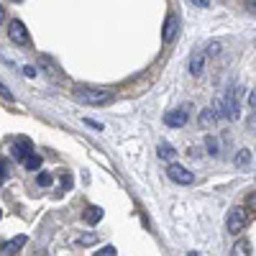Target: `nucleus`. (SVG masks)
<instances>
[{"label": "nucleus", "mask_w": 256, "mask_h": 256, "mask_svg": "<svg viewBox=\"0 0 256 256\" xmlns=\"http://www.w3.org/2000/svg\"><path fill=\"white\" fill-rule=\"evenodd\" d=\"M212 110H216V116L223 118V120H236L238 118V95L230 92V90L220 92L216 105H212Z\"/></svg>", "instance_id": "nucleus-1"}, {"label": "nucleus", "mask_w": 256, "mask_h": 256, "mask_svg": "<svg viewBox=\"0 0 256 256\" xmlns=\"http://www.w3.org/2000/svg\"><path fill=\"white\" fill-rule=\"evenodd\" d=\"M74 98L84 105H105L113 100L108 90H100V88H74Z\"/></svg>", "instance_id": "nucleus-2"}, {"label": "nucleus", "mask_w": 256, "mask_h": 256, "mask_svg": "<svg viewBox=\"0 0 256 256\" xmlns=\"http://www.w3.org/2000/svg\"><path fill=\"white\" fill-rule=\"evenodd\" d=\"M246 223H248L246 208H233L228 212V218H226V228H228V233H233V236H238V233L246 228Z\"/></svg>", "instance_id": "nucleus-3"}, {"label": "nucleus", "mask_w": 256, "mask_h": 256, "mask_svg": "<svg viewBox=\"0 0 256 256\" xmlns=\"http://www.w3.org/2000/svg\"><path fill=\"white\" fill-rule=\"evenodd\" d=\"M190 108H192V105H180V108L169 110V113L164 116V123H166L169 128H182V126L190 120Z\"/></svg>", "instance_id": "nucleus-4"}, {"label": "nucleus", "mask_w": 256, "mask_h": 256, "mask_svg": "<svg viewBox=\"0 0 256 256\" xmlns=\"http://www.w3.org/2000/svg\"><path fill=\"white\" fill-rule=\"evenodd\" d=\"M166 174H169V180H174L177 184H192V182H195V174H192L190 169H184L182 164H169Z\"/></svg>", "instance_id": "nucleus-5"}, {"label": "nucleus", "mask_w": 256, "mask_h": 256, "mask_svg": "<svg viewBox=\"0 0 256 256\" xmlns=\"http://www.w3.org/2000/svg\"><path fill=\"white\" fill-rule=\"evenodd\" d=\"M8 36H10L13 44H20V46H26V44H28V31H26V26L20 24V20H10Z\"/></svg>", "instance_id": "nucleus-6"}, {"label": "nucleus", "mask_w": 256, "mask_h": 256, "mask_svg": "<svg viewBox=\"0 0 256 256\" xmlns=\"http://www.w3.org/2000/svg\"><path fill=\"white\" fill-rule=\"evenodd\" d=\"M10 154H13V159H18V162H24L28 154H34V144H31V138H18V141L10 146Z\"/></svg>", "instance_id": "nucleus-7"}, {"label": "nucleus", "mask_w": 256, "mask_h": 256, "mask_svg": "<svg viewBox=\"0 0 256 256\" xmlns=\"http://www.w3.org/2000/svg\"><path fill=\"white\" fill-rule=\"evenodd\" d=\"M26 241H28V236H26V233H20V236H16V238H10V241H6L3 246H0V254H3V256H16L20 248L26 246Z\"/></svg>", "instance_id": "nucleus-8"}, {"label": "nucleus", "mask_w": 256, "mask_h": 256, "mask_svg": "<svg viewBox=\"0 0 256 256\" xmlns=\"http://www.w3.org/2000/svg\"><path fill=\"white\" fill-rule=\"evenodd\" d=\"M177 28H180V16H177V13H172V16L166 18V24H164V34H162V38L166 41V44H169V41H174Z\"/></svg>", "instance_id": "nucleus-9"}, {"label": "nucleus", "mask_w": 256, "mask_h": 256, "mask_svg": "<svg viewBox=\"0 0 256 256\" xmlns=\"http://www.w3.org/2000/svg\"><path fill=\"white\" fill-rule=\"evenodd\" d=\"M187 67H190V74L200 77V74H202V70H205V54H202V52H195V54L190 56Z\"/></svg>", "instance_id": "nucleus-10"}, {"label": "nucleus", "mask_w": 256, "mask_h": 256, "mask_svg": "<svg viewBox=\"0 0 256 256\" xmlns=\"http://www.w3.org/2000/svg\"><path fill=\"white\" fill-rule=\"evenodd\" d=\"M82 218L88 220L90 226L100 223V220H102V208H98V205H88V208H84V216H82Z\"/></svg>", "instance_id": "nucleus-11"}, {"label": "nucleus", "mask_w": 256, "mask_h": 256, "mask_svg": "<svg viewBox=\"0 0 256 256\" xmlns=\"http://www.w3.org/2000/svg\"><path fill=\"white\" fill-rule=\"evenodd\" d=\"M233 164H236L238 169H248L251 166V148H241V152L233 156Z\"/></svg>", "instance_id": "nucleus-12"}, {"label": "nucleus", "mask_w": 256, "mask_h": 256, "mask_svg": "<svg viewBox=\"0 0 256 256\" xmlns=\"http://www.w3.org/2000/svg\"><path fill=\"white\" fill-rule=\"evenodd\" d=\"M216 123H218V116H216V110H212V108H205L200 113V128H212Z\"/></svg>", "instance_id": "nucleus-13"}, {"label": "nucleus", "mask_w": 256, "mask_h": 256, "mask_svg": "<svg viewBox=\"0 0 256 256\" xmlns=\"http://www.w3.org/2000/svg\"><path fill=\"white\" fill-rule=\"evenodd\" d=\"M156 154H159V159H164V162H172L174 164V156H177V152L169 144H159V148H156Z\"/></svg>", "instance_id": "nucleus-14"}, {"label": "nucleus", "mask_w": 256, "mask_h": 256, "mask_svg": "<svg viewBox=\"0 0 256 256\" xmlns=\"http://www.w3.org/2000/svg\"><path fill=\"white\" fill-rule=\"evenodd\" d=\"M38 166H41V156L38 154H28L24 159V169H26V172H36Z\"/></svg>", "instance_id": "nucleus-15"}, {"label": "nucleus", "mask_w": 256, "mask_h": 256, "mask_svg": "<svg viewBox=\"0 0 256 256\" xmlns=\"http://www.w3.org/2000/svg\"><path fill=\"white\" fill-rule=\"evenodd\" d=\"M233 256H254V254H251V244L241 238L236 246H233Z\"/></svg>", "instance_id": "nucleus-16"}, {"label": "nucleus", "mask_w": 256, "mask_h": 256, "mask_svg": "<svg viewBox=\"0 0 256 256\" xmlns=\"http://www.w3.org/2000/svg\"><path fill=\"white\" fill-rule=\"evenodd\" d=\"M52 182H54V174L52 172H38V177H36V184L38 187H52Z\"/></svg>", "instance_id": "nucleus-17"}, {"label": "nucleus", "mask_w": 256, "mask_h": 256, "mask_svg": "<svg viewBox=\"0 0 256 256\" xmlns=\"http://www.w3.org/2000/svg\"><path fill=\"white\" fill-rule=\"evenodd\" d=\"M205 146H208V154H212V156H218V138L216 136H208V141H205Z\"/></svg>", "instance_id": "nucleus-18"}, {"label": "nucleus", "mask_w": 256, "mask_h": 256, "mask_svg": "<svg viewBox=\"0 0 256 256\" xmlns=\"http://www.w3.org/2000/svg\"><path fill=\"white\" fill-rule=\"evenodd\" d=\"M98 241V236H95V233H88V236H80V246H90V244H95Z\"/></svg>", "instance_id": "nucleus-19"}, {"label": "nucleus", "mask_w": 256, "mask_h": 256, "mask_svg": "<svg viewBox=\"0 0 256 256\" xmlns=\"http://www.w3.org/2000/svg\"><path fill=\"white\" fill-rule=\"evenodd\" d=\"M95 256H118V251H116V246H102Z\"/></svg>", "instance_id": "nucleus-20"}, {"label": "nucleus", "mask_w": 256, "mask_h": 256, "mask_svg": "<svg viewBox=\"0 0 256 256\" xmlns=\"http://www.w3.org/2000/svg\"><path fill=\"white\" fill-rule=\"evenodd\" d=\"M84 126L95 128V131H102V123H100V120H92V118H84Z\"/></svg>", "instance_id": "nucleus-21"}, {"label": "nucleus", "mask_w": 256, "mask_h": 256, "mask_svg": "<svg viewBox=\"0 0 256 256\" xmlns=\"http://www.w3.org/2000/svg\"><path fill=\"white\" fill-rule=\"evenodd\" d=\"M8 169H10L8 159H0V177H8Z\"/></svg>", "instance_id": "nucleus-22"}, {"label": "nucleus", "mask_w": 256, "mask_h": 256, "mask_svg": "<svg viewBox=\"0 0 256 256\" xmlns=\"http://www.w3.org/2000/svg\"><path fill=\"white\" fill-rule=\"evenodd\" d=\"M0 95H3L6 100H13V92H10V90L6 88V84H3V82H0Z\"/></svg>", "instance_id": "nucleus-23"}, {"label": "nucleus", "mask_w": 256, "mask_h": 256, "mask_svg": "<svg viewBox=\"0 0 256 256\" xmlns=\"http://www.w3.org/2000/svg\"><path fill=\"white\" fill-rule=\"evenodd\" d=\"M72 187V177L70 174H62V190H70Z\"/></svg>", "instance_id": "nucleus-24"}, {"label": "nucleus", "mask_w": 256, "mask_h": 256, "mask_svg": "<svg viewBox=\"0 0 256 256\" xmlns=\"http://www.w3.org/2000/svg\"><path fill=\"white\" fill-rule=\"evenodd\" d=\"M190 6H198V8H208L210 3H208V0H192V3Z\"/></svg>", "instance_id": "nucleus-25"}, {"label": "nucleus", "mask_w": 256, "mask_h": 256, "mask_svg": "<svg viewBox=\"0 0 256 256\" xmlns=\"http://www.w3.org/2000/svg\"><path fill=\"white\" fill-rule=\"evenodd\" d=\"M24 74H26V77H34L36 70H34V67H24Z\"/></svg>", "instance_id": "nucleus-26"}, {"label": "nucleus", "mask_w": 256, "mask_h": 256, "mask_svg": "<svg viewBox=\"0 0 256 256\" xmlns=\"http://www.w3.org/2000/svg\"><path fill=\"white\" fill-rule=\"evenodd\" d=\"M3 20H6V8L0 6V24H3Z\"/></svg>", "instance_id": "nucleus-27"}, {"label": "nucleus", "mask_w": 256, "mask_h": 256, "mask_svg": "<svg viewBox=\"0 0 256 256\" xmlns=\"http://www.w3.org/2000/svg\"><path fill=\"white\" fill-rule=\"evenodd\" d=\"M187 256H200V254H198V251H190V254H187Z\"/></svg>", "instance_id": "nucleus-28"}, {"label": "nucleus", "mask_w": 256, "mask_h": 256, "mask_svg": "<svg viewBox=\"0 0 256 256\" xmlns=\"http://www.w3.org/2000/svg\"><path fill=\"white\" fill-rule=\"evenodd\" d=\"M0 184H3V177H0Z\"/></svg>", "instance_id": "nucleus-29"}, {"label": "nucleus", "mask_w": 256, "mask_h": 256, "mask_svg": "<svg viewBox=\"0 0 256 256\" xmlns=\"http://www.w3.org/2000/svg\"><path fill=\"white\" fill-rule=\"evenodd\" d=\"M0 216H3V210H0Z\"/></svg>", "instance_id": "nucleus-30"}]
</instances>
